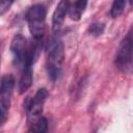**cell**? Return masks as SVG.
<instances>
[{"mask_svg": "<svg viewBox=\"0 0 133 133\" xmlns=\"http://www.w3.org/2000/svg\"><path fill=\"white\" fill-rule=\"evenodd\" d=\"M64 59V47L61 41L52 39L49 44L47 52L46 69L49 78L55 82L61 73V68Z\"/></svg>", "mask_w": 133, "mask_h": 133, "instance_id": "1", "label": "cell"}, {"mask_svg": "<svg viewBox=\"0 0 133 133\" xmlns=\"http://www.w3.org/2000/svg\"><path fill=\"white\" fill-rule=\"evenodd\" d=\"M132 32L129 31L121 42L114 59L116 68L124 73L129 74L132 71Z\"/></svg>", "mask_w": 133, "mask_h": 133, "instance_id": "2", "label": "cell"}, {"mask_svg": "<svg viewBox=\"0 0 133 133\" xmlns=\"http://www.w3.org/2000/svg\"><path fill=\"white\" fill-rule=\"evenodd\" d=\"M47 98H48V90L46 88H39L37 89V91L33 97L26 98L24 102V107L27 114L28 125L33 123L39 116H42L43 107Z\"/></svg>", "mask_w": 133, "mask_h": 133, "instance_id": "3", "label": "cell"}, {"mask_svg": "<svg viewBox=\"0 0 133 133\" xmlns=\"http://www.w3.org/2000/svg\"><path fill=\"white\" fill-rule=\"evenodd\" d=\"M15 87V78L11 74H6L0 81V104L8 110L11 103V96Z\"/></svg>", "mask_w": 133, "mask_h": 133, "instance_id": "4", "label": "cell"}, {"mask_svg": "<svg viewBox=\"0 0 133 133\" xmlns=\"http://www.w3.org/2000/svg\"><path fill=\"white\" fill-rule=\"evenodd\" d=\"M69 0H60L53 12L52 16V30L54 32L58 31L60 29V27L62 26L65 16L68 14V9H69Z\"/></svg>", "mask_w": 133, "mask_h": 133, "instance_id": "5", "label": "cell"}, {"mask_svg": "<svg viewBox=\"0 0 133 133\" xmlns=\"http://www.w3.org/2000/svg\"><path fill=\"white\" fill-rule=\"evenodd\" d=\"M32 85V64L26 63L22 69V75L19 81V92H26Z\"/></svg>", "mask_w": 133, "mask_h": 133, "instance_id": "6", "label": "cell"}, {"mask_svg": "<svg viewBox=\"0 0 133 133\" xmlns=\"http://www.w3.org/2000/svg\"><path fill=\"white\" fill-rule=\"evenodd\" d=\"M47 16V9L43 4H34L28 8L25 15L27 22L29 21H45Z\"/></svg>", "mask_w": 133, "mask_h": 133, "instance_id": "7", "label": "cell"}, {"mask_svg": "<svg viewBox=\"0 0 133 133\" xmlns=\"http://www.w3.org/2000/svg\"><path fill=\"white\" fill-rule=\"evenodd\" d=\"M87 6V0H75L72 4H69L68 15L71 20L73 21H79L85 11V8Z\"/></svg>", "mask_w": 133, "mask_h": 133, "instance_id": "8", "label": "cell"}, {"mask_svg": "<svg viewBox=\"0 0 133 133\" xmlns=\"http://www.w3.org/2000/svg\"><path fill=\"white\" fill-rule=\"evenodd\" d=\"M27 23H28L29 32L31 33L34 41L41 42L44 37L45 30H46L45 21H29Z\"/></svg>", "mask_w": 133, "mask_h": 133, "instance_id": "9", "label": "cell"}, {"mask_svg": "<svg viewBox=\"0 0 133 133\" xmlns=\"http://www.w3.org/2000/svg\"><path fill=\"white\" fill-rule=\"evenodd\" d=\"M29 131L30 132H35V133H44L48 129V122L46 117L43 115L39 116L37 119H35L33 123L29 124Z\"/></svg>", "mask_w": 133, "mask_h": 133, "instance_id": "10", "label": "cell"}, {"mask_svg": "<svg viewBox=\"0 0 133 133\" xmlns=\"http://www.w3.org/2000/svg\"><path fill=\"white\" fill-rule=\"evenodd\" d=\"M126 1L127 0H114L113 1L111 8H110L111 18H113V19L118 18L124 12V9L126 7Z\"/></svg>", "mask_w": 133, "mask_h": 133, "instance_id": "11", "label": "cell"}, {"mask_svg": "<svg viewBox=\"0 0 133 133\" xmlns=\"http://www.w3.org/2000/svg\"><path fill=\"white\" fill-rule=\"evenodd\" d=\"M105 29V24L103 23H92L88 26V33L92 36H100Z\"/></svg>", "mask_w": 133, "mask_h": 133, "instance_id": "12", "label": "cell"}, {"mask_svg": "<svg viewBox=\"0 0 133 133\" xmlns=\"http://www.w3.org/2000/svg\"><path fill=\"white\" fill-rule=\"evenodd\" d=\"M15 0H0V16L5 15L11 7Z\"/></svg>", "mask_w": 133, "mask_h": 133, "instance_id": "13", "label": "cell"}, {"mask_svg": "<svg viewBox=\"0 0 133 133\" xmlns=\"http://www.w3.org/2000/svg\"><path fill=\"white\" fill-rule=\"evenodd\" d=\"M6 109L0 104V126L5 122V119H6Z\"/></svg>", "mask_w": 133, "mask_h": 133, "instance_id": "14", "label": "cell"}]
</instances>
